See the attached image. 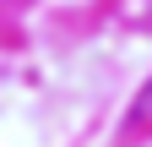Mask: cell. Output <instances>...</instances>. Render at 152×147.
<instances>
[{"instance_id": "6da1fadb", "label": "cell", "mask_w": 152, "mask_h": 147, "mask_svg": "<svg viewBox=\"0 0 152 147\" xmlns=\"http://www.w3.org/2000/svg\"><path fill=\"white\" fill-rule=\"evenodd\" d=\"M136 120H152V93H147V104L136 109Z\"/></svg>"}]
</instances>
